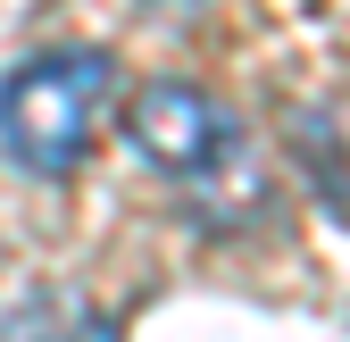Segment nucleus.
Here are the masks:
<instances>
[{
	"label": "nucleus",
	"mask_w": 350,
	"mask_h": 342,
	"mask_svg": "<svg viewBox=\"0 0 350 342\" xmlns=\"http://www.w3.org/2000/svg\"><path fill=\"white\" fill-rule=\"evenodd\" d=\"M100 101H109V51H92V42L17 59L0 75V150H9V167H25L42 184L75 176L83 150H92Z\"/></svg>",
	"instance_id": "nucleus-1"
},
{
	"label": "nucleus",
	"mask_w": 350,
	"mask_h": 342,
	"mask_svg": "<svg viewBox=\"0 0 350 342\" xmlns=\"http://www.w3.org/2000/svg\"><path fill=\"white\" fill-rule=\"evenodd\" d=\"M125 142L142 150V167H159V176H175V184H208L217 167L234 159V117H226V101L208 92V83H192V75H150V83H134V101H125Z\"/></svg>",
	"instance_id": "nucleus-2"
},
{
	"label": "nucleus",
	"mask_w": 350,
	"mask_h": 342,
	"mask_svg": "<svg viewBox=\"0 0 350 342\" xmlns=\"http://www.w3.org/2000/svg\"><path fill=\"white\" fill-rule=\"evenodd\" d=\"M9 342H117V317L75 301V292H51V301H33L9 317Z\"/></svg>",
	"instance_id": "nucleus-3"
},
{
	"label": "nucleus",
	"mask_w": 350,
	"mask_h": 342,
	"mask_svg": "<svg viewBox=\"0 0 350 342\" xmlns=\"http://www.w3.org/2000/svg\"><path fill=\"white\" fill-rule=\"evenodd\" d=\"M300 159H309V184L325 192V209H334V218L350 226V134H342V125H300Z\"/></svg>",
	"instance_id": "nucleus-4"
}]
</instances>
